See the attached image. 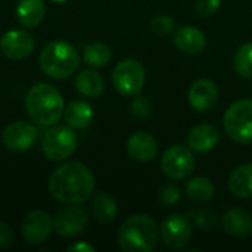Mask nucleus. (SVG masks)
I'll return each mask as SVG.
<instances>
[{"mask_svg": "<svg viewBox=\"0 0 252 252\" xmlns=\"http://www.w3.org/2000/svg\"><path fill=\"white\" fill-rule=\"evenodd\" d=\"M173 40L176 47L186 55H199L207 46L205 34L193 25H183L177 28Z\"/></svg>", "mask_w": 252, "mask_h": 252, "instance_id": "nucleus-16", "label": "nucleus"}, {"mask_svg": "<svg viewBox=\"0 0 252 252\" xmlns=\"http://www.w3.org/2000/svg\"><path fill=\"white\" fill-rule=\"evenodd\" d=\"M52 230H53V221L50 216L40 210L28 213L21 223L22 236L31 245L44 242L50 236Z\"/></svg>", "mask_w": 252, "mask_h": 252, "instance_id": "nucleus-12", "label": "nucleus"}, {"mask_svg": "<svg viewBox=\"0 0 252 252\" xmlns=\"http://www.w3.org/2000/svg\"><path fill=\"white\" fill-rule=\"evenodd\" d=\"M220 3H221V0H198L195 9L199 16L208 18L217 12V9L220 7Z\"/></svg>", "mask_w": 252, "mask_h": 252, "instance_id": "nucleus-30", "label": "nucleus"}, {"mask_svg": "<svg viewBox=\"0 0 252 252\" xmlns=\"http://www.w3.org/2000/svg\"><path fill=\"white\" fill-rule=\"evenodd\" d=\"M38 63L47 77L63 80L78 69L80 53L72 44L63 40H55L44 46L40 53Z\"/></svg>", "mask_w": 252, "mask_h": 252, "instance_id": "nucleus-4", "label": "nucleus"}, {"mask_svg": "<svg viewBox=\"0 0 252 252\" xmlns=\"http://www.w3.org/2000/svg\"><path fill=\"white\" fill-rule=\"evenodd\" d=\"M220 140V131L213 124H198L188 134V146L193 152L205 154L217 146Z\"/></svg>", "mask_w": 252, "mask_h": 252, "instance_id": "nucleus-17", "label": "nucleus"}, {"mask_svg": "<svg viewBox=\"0 0 252 252\" xmlns=\"http://www.w3.org/2000/svg\"><path fill=\"white\" fill-rule=\"evenodd\" d=\"M235 72L241 78H252V43L242 44L233 56Z\"/></svg>", "mask_w": 252, "mask_h": 252, "instance_id": "nucleus-26", "label": "nucleus"}, {"mask_svg": "<svg viewBox=\"0 0 252 252\" xmlns=\"http://www.w3.org/2000/svg\"><path fill=\"white\" fill-rule=\"evenodd\" d=\"M25 111L32 123L38 126H53L63 112L62 94L52 84L38 83L25 94Z\"/></svg>", "mask_w": 252, "mask_h": 252, "instance_id": "nucleus-2", "label": "nucleus"}, {"mask_svg": "<svg viewBox=\"0 0 252 252\" xmlns=\"http://www.w3.org/2000/svg\"><path fill=\"white\" fill-rule=\"evenodd\" d=\"M189 105L198 112L210 111L219 100L217 84L208 78L196 80L188 92Z\"/></svg>", "mask_w": 252, "mask_h": 252, "instance_id": "nucleus-14", "label": "nucleus"}, {"mask_svg": "<svg viewBox=\"0 0 252 252\" xmlns=\"http://www.w3.org/2000/svg\"><path fill=\"white\" fill-rule=\"evenodd\" d=\"M145 80L146 74L143 65L133 58L120 61L112 74V83L115 90L126 97H134L140 94L145 87Z\"/></svg>", "mask_w": 252, "mask_h": 252, "instance_id": "nucleus-6", "label": "nucleus"}, {"mask_svg": "<svg viewBox=\"0 0 252 252\" xmlns=\"http://www.w3.org/2000/svg\"><path fill=\"white\" fill-rule=\"evenodd\" d=\"M180 199V189L174 183H164L158 189V201L164 207H173L179 202Z\"/></svg>", "mask_w": 252, "mask_h": 252, "instance_id": "nucleus-27", "label": "nucleus"}, {"mask_svg": "<svg viewBox=\"0 0 252 252\" xmlns=\"http://www.w3.org/2000/svg\"><path fill=\"white\" fill-rule=\"evenodd\" d=\"M185 193L189 201H192L195 204H205L214 198L216 188L210 179L198 176V177H192L186 183Z\"/></svg>", "mask_w": 252, "mask_h": 252, "instance_id": "nucleus-23", "label": "nucleus"}, {"mask_svg": "<svg viewBox=\"0 0 252 252\" xmlns=\"http://www.w3.org/2000/svg\"><path fill=\"white\" fill-rule=\"evenodd\" d=\"M93 214L97 221L100 223H111L117 219L118 205L114 198H111L105 192H99L94 196L93 202Z\"/></svg>", "mask_w": 252, "mask_h": 252, "instance_id": "nucleus-24", "label": "nucleus"}, {"mask_svg": "<svg viewBox=\"0 0 252 252\" xmlns=\"http://www.w3.org/2000/svg\"><path fill=\"white\" fill-rule=\"evenodd\" d=\"M117 239L124 252H151L158 244L159 229L149 216L134 214L124 220Z\"/></svg>", "mask_w": 252, "mask_h": 252, "instance_id": "nucleus-3", "label": "nucleus"}, {"mask_svg": "<svg viewBox=\"0 0 252 252\" xmlns=\"http://www.w3.org/2000/svg\"><path fill=\"white\" fill-rule=\"evenodd\" d=\"M174 27H176V22L170 15H157L151 21L152 32L157 35H161V37L168 35L174 30Z\"/></svg>", "mask_w": 252, "mask_h": 252, "instance_id": "nucleus-28", "label": "nucleus"}, {"mask_svg": "<svg viewBox=\"0 0 252 252\" xmlns=\"http://www.w3.org/2000/svg\"><path fill=\"white\" fill-rule=\"evenodd\" d=\"M75 87H77L78 93H81L83 96L96 99V97L102 96V93L105 92V80L97 71H94V68L84 69L77 75Z\"/></svg>", "mask_w": 252, "mask_h": 252, "instance_id": "nucleus-21", "label": "nucleus"}, {"mask_svg": "<svg viewBox=\"0 0 252 252\" xmlns=\"http://www.w3.org/2000/svg\"><path fill=\"white\" fill-rule=\"evenodd\" d=\"M50 1H53V3H56V4H61V3H65V1H68V0H50Z\"/></svg>", "mask_w": 252, "mask_h": 252, "instance_id": "nucleus-33", "label": "nucleus"}, {"mask_svg": "<svg viewBox=\"0 0 252 252\" xmlns=\"http://www.w3.org/2000/svg\"><path fill=\"white\" fill-rule=\"evenodd\" d=\"M221 224L224 232L235 238H245L252 233V216L242 208H230L226 211Z\"/></svg>", "mask_w": 252, "mask_h": 252, "instance_id": "nucleus-18", "label": "nucleus"}, {"mask_svg": "<svg viewBox=\"0 0 252 252\" xmlns=\"http://www.w3.org/2000/svg\"><path fill=\"white\" fill-rule=\"evenodd\" d=\"M112 58L111 49L100 41H94L89 44L83 52L84 62L92 68H105Z\"/></svg>", "mask_w": 252, "mask_h": 252, "instance_id": "nucleus-25", "label": "nucleus"}, {"mask_svg": "<svg viewBox=\"0 0 252 252\" xmlns=\"http://www.w3.org/2000/svg\"><path fill=\"white\" fill-rule=\"evenodd\" d=\"M223 126L233 142L241 145L252 143V99H241L229 106Z\"/></svg>", "mask_w": 252, "mask_h": 252, "instance_id": "nucleus-5", "label": "nucleus"}, {"mask_svg": "<svg viewBox=\"0 0 252 252\" xmlns=\"http://www.w3.org/2000/svg\"><path fill=\"white\" fill-rule=\"evenodd\" d=\"M196 167L193 151L189 146L173 145L162 154L161 170L171 180L188 179Z\"/></svg>", "mask_w": 252, "mask_h": 252, "instance_id": "nucleus-8", "label": "nucleus"}, {"mask_svg": "<svg viewBox=\"0 0 252 252\" xmlns=\"http://www.w3.org/2000/svg\"><path fill=\"white\" fill-rule=\"evenodd\" d=\"M1 139L7 149L15 152H24L34 145L37 139V130L30 123L15 121L3 130Z\"/></svg>", "mask_w": 252, "mask_h": 252, "instance_id": "nucleus-13", "label": "nucleus"}, {"mask_svg": "<svg viewBox=\"0 0 252 252\" xmlns=\"http://www.w3.org/2000/svg\"><path fill=\"white\" fill-rule=\"evenodd\" d=\"M66 250H68V251H75V252H94L96 251V248H94L93 245L87 244V242H77V244H74V245L68 247Z\"/></svg>", "mask_w": 252, "mask_h": 252, "instance_id": "nucleus-32", "label": "nucleus"}, {"mask_svg": "<svg viewBox=\"0 0 252 252\" xmlns=\"http://www.w3.org/2000/svg\"><path fill=\"white\" fill-rule=\"evenodd\" d=\"M127 152L137 162H151L158 154V142L146 131H136L127 142Z\"/></svg>", "mask_w": 252, "mask_h": 252, "instance_id": "nucleus-15", "label": "nucleus"}, {"mask_svg": "<svg viewBox=\"0 0 252 252\" xmlns=\"http://www.w3.org/2000/svg\"><path fill=\"white\" fill-rule=\"evenodd\" d=\"M13 242V230L9 224L0 221V248H7Z\"/></svg>", "mask_w": 252, "mask_h": 252, "instance_id": "nucleus-31", "label": "nucleus"}, {"mask_svg": "<svg viewBox=\"0 0 252 252\" xmlns=\"http://www.w3.org/2000/svg\"><path fill=\"white\" fill-rule=\"evenodd\" d=\"M87 213L78 204H69L56 213L53 219V230L63 238H74L84 232L87 226Z\"/></svg>", "mask_w": 252, "mask_h": 252, "instance_id": "nucleus-10", "label": "nucleus"}, {"mask_svg": "<svg viewBox=\"0 0 252 252\" xmlns=\"http://www.w3.org/2000/svg\"><path fill=\"white\" fill-rule=\"evenodd\" d=\"M131 112L137 118H148L152 114V105L148 97L145 96H134L131 102Z\"/></svg>", "mask_w": 252, "mask_h": 252, "instance_id": "nucleus-29", "label": "nucleus"}, {"mask_svg": "<svg viewBox=\"0 0 252 252\" xmlns=\"http://www.w3.org/2000/svg\"><path fill=\"white\" fill-rule=\"evenodd\" d=\"M78 146L77 134L72 128L56 126L49 128L41 139V149L46 158L55 162L65 161L69 158Z\"/></svg>", "mask_w": 252, "mask_h": 252, "instance_id": "nucleus-7", "label": "nucleus"}, {"mask_svg": "<svg viewBox=\"0 0 252 252\" xmlns=\"http://www.w3.org/2000/svg\"><path fill=\"white\" fill-rule=\"evenodd\" d=\"M94 190V177L81 162H66L58 167L49 179L50 196L65 205L83 204Z\"/></svg>", "mask_w": 252, "mask_h": 252, "instance_id": "nucleus-1", "label": "nucleus"}, {"mask_svg": "<svg viewBox=\"0 0 252 252\" xmlns=\"http://www.w3.org/2000/svg\"><path fill=\"white\" fill-rule=\"evenodd\" d=\"M65 121L71 128L81 130L86 128L93 120V109L87 102L83 100H72L65 108Z\"/></svg>", "mask_w": 252, "mask_h": 252, "instance_id": "nucleus-22", "label": "nucleus"}, {"mask_svg": "<svg viewBox=\"0 0 252 252\" xmlns=\"http://www.w3.org/2000/svg\"><path fill=\"white\" fill-rule=\"evenodd\" d=\"M230 193L239 199L252 198V162H245L236 167L227 182Z\"/></svg>", "mask_w": 252, "mask_h": 252, "instance_id": "nucleus-19", "label": "nucleus"}, {"mask_svg": "<svg viewBox=\"0 0 252 252\" xmlns=\"http://www.w3.org/2000/svg\"><path fill=\"white\" fill-rule=\"evenodd\" d=\"M192 224L182 214L167 216L159 227V238L170 250H182L192 239Z\"/></svg>", "mask_w": 252, "mask_h": 252, "instance_id": "nucleus-9", "label": "nucleus"}, {"mask_svg": "<svg viewBox=\"0 0 252 252\" xmlns=\"http://www.w3.org/2000/svg\"><path fill=\"white\" fill-rule=\"evenodd\" d=\"M44 16L46 4L43 0H19L16 7V18L24 28H34L40 25Z\"/></svg>", "mask_w": 252, "mask_h": 252, "instance_id": "nucleus-20", "label": "nucleus"}, {"mask_svg": "<svg viewBox=\"0 0 252 252\" xmlns=\"http://www.w3.org/2000/svg\"><path fill=\"white\" fill-rule=\"evenodd\" d=\"M34 37L25 30H10L0 38V50L4 56L13 61L28 58L34 52Z\"/></svg>", "mask_w": 252, "mask_h": 252, "instance_id": "nucleus-11", "label": "nucleus"}]
</instances>
